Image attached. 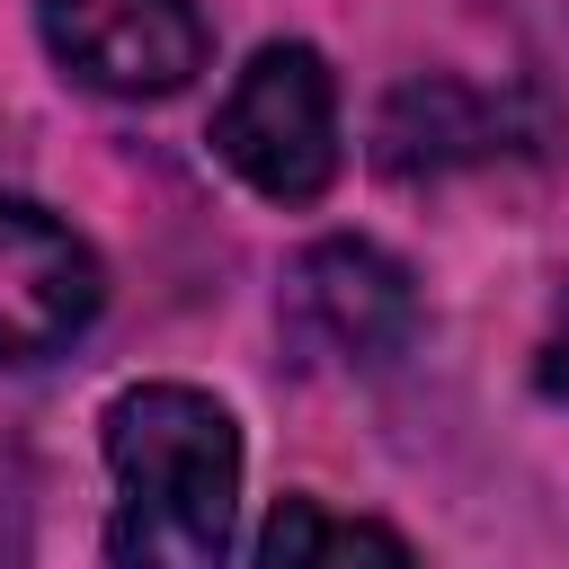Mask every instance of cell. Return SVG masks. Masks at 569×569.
Listing matches in <instances>:
<instances>
[{"instance_id":"obj_6","label":"cell","mask_w":569,"mask_h":569,"mask_svg":"<svg viewBox=\"0 0 569 569\" xmlns=\"http://www.w3.org/2000/svg\"><path fill=\"white\" fill-rule=\"evenodd\" d=\"M516 133V107L498 89H471L453 71H427V80H400L373 116V160L391 178H445V169H471V160H498Z\"/></svg>"},{"instance_id":"obj_3","label":"cell","mask_w":569,"mask_h":569,"mask_svg":"<svg viewBox=\"0 0 569 569\" xmlns=\"http://www.w3.org/2000/svg\"><path fill=\"white\" fill-rule=\"evenodd\" d=\"M44 53L98 98H178L213 36L196 0H36Z\"/></svg>"},{"instance_id":"obj_1","label":"cell","mask_w":569,"mask_h":569,"mask_svg":"<svg viewBox=\"0 0 569 569\" xmlns=\"http://www.w3.org/2000/svg\"><path fill=\"white\" fill-rule=\"evenodd\" d=\"M107 560L116 569H231L240 427L196 382H133L107 400Z\"/></svg>"},{"instance_id":"obj_7","label":"cell","mask_w":569,"mask_h":569,"mask_svg":"<svg viewBox=\"0 0 569 569\" xmlns=\"http://www.w3.org/2000/svg\"><path fill=\"white\" fill-rule=\"evenodd\" d=\"M249 569H418L409 542L373 516H338L320 498H276L267 525H258V560Z\"/></svg>"},{"instance_id":"obj_2","label":"cell","mask_w":569,"mask_h":569,"mask_svg":"<svg viewBox=\"0 0 569 569\" xmlns=\"http://www.w3.org/2000/svg\"><path fill=\"white\" fill-rule=\"evenodd\" d=\"M222 169L267 204H311L338 178V80L311 44H258L213 107Z\"/></svg>"},{"instance_id":"obj_8","label":"cell","mask_w":569,"mask_h":569,"mask_svg":"<svg viewBox=\"0 0 569 569\" xmlns=\"http://www.w3.org/2000/svg\"><path fill=\"white\" fill-rule=\"evenodd\" d=\"M533 382L569 409V284H560V302H551V329H542V356H533Z\"/></svg>"},{"instance_id":"obj_4","label":"cell","mask_w":569,"mask_h":569,"mask_svg":"<svg viewBox=\"0 0 569 569\" xmlns=\"http://www.w3.org/2000/svg\"><path fill=\"white\" fill-rule=\"evenodd\" d=\"M107 302V267L98 249L27 204V196H0V365H44L62 356Z\"/></svg>"},{"instance_id":"obj_5","label":"cell","mask_w":569,"mask_h":569,"mask_svg":"<svg viewBox=\"0 0 569 569\" xmlns=\"http://www.w3.org/2000/svg\"><path fill=\"white\" fill-rule=\"evenodd\" d=\"M293 302H302V320H311L338 356H356V365H391V356H409V338H418V284H409V267H400L391 249H373V240H320V249H302Z\"/></svg>"}]
</instances>
